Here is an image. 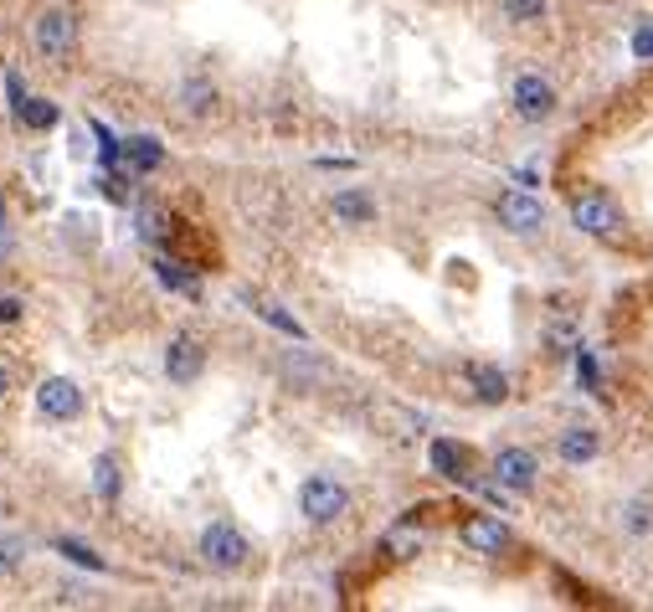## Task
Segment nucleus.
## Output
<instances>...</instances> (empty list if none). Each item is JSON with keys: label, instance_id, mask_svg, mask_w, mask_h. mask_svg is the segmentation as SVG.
<instances>
[{"label": "nucleus", "instance_id": "nucleus-1", "mask_svg": "<svg viewBox=\"0 0 653 612\" xmlns=\"http://www.w3.org/2000/svg\"><path fill=\"white\" fill-rule=\"evenodd\" d=\"M298 505H304V515H309L314 525H335L345 509H350V494H345V484H335V478L314 474V478H304Z\"/></svg>", "mask_w": 653, "mask_h": 612}, {"label": "nucleus", "instance_id": "nucleus-2", "mask_svg": "<svg viewBox=\"0 0 653 612\" xmlns=\"http://www.w3.org/2000/svg\"><path fill=\"white\" fill-rule=\"evenodd\" d=\"M571 222L587 232V238H618V226H623V211L612 207V196L602 191H587L571 201Z\"/></svg>", "mask_w": 653, "mask_h": 612}, {"label": "nucleus", "instance_id": "nucleus-3", "mask_svg": "<svg viewBox=\"0 0 653 612\" xmlns=\"http://www.w3.org/2000/svg\"><path fill=\"white\" fill-rule=\"evenodd\" d=\"M201 556H207V567H217V571H238L242 561H247V540H242V530L217 520V525H207V536H201Z\"/></svg>", "mask_w": 653, "mask_h": 612}, {"label": "nucleus", "instance_id": "nucleus-4", "mask_svg": "<svg viewBox=\"0 0 653 612\" xmlns=\"http://www.w3.org/2000/svg\"><path fill=\"white\" fill-rule=\"evenodd\" d=\"M36 46H42V57L52 62H67L77 52V21L73 11H46L36 21Z\"/></svg>", "mask_w": 653, "mask_h": 612}, {"label": "nucleus", "instance_id": "nucleus-5", "mask_svg": "<svg viewBox=\"0 0 653 612\" xmlns=\"http://www.w3.org/2000/svg\"><path fill=\"white\" fill-rule=\"evenodd\" d=\"M36 407H42V418H52V422H73L77 412H83V391H77V381H67V376H52V381H42V391H36Z\"/></svg>", "mask_w": 653, "mask_h": 612}, {"label": "nucleus", "instance_id": "nucleus-6", "mask_svg": "<svg viewBox=\"0 0 653 612\" xmlns=\"http://www.w3.org/2000/svg\"><path fill=\"white\" fill-rule=\"evenodd\" d=\"M494 211H499V222H505L509 232H540V226H546V207L525 191H505L494 201Z\"/></svg>", "mask_w": 653, "mask_h": 612}, {"label": "nucleus", "instance_id": "nucleus-7", "mask_svg": "<svg viewBox=\"0 0 653 612\" xmlns=\"http://www.w3.org/2000/svg\"><path fill=\"white\" fill-rule=\"evenodd\" d=\"M201 366H207V350H201V340H191V335L170 340V350H165V376H170L176 387H191L196 376H201Z\"/></svg>", "mask_w": 653, "mask_h": 612}, {"label": "nucleus", "instance_id": "nucleus-8", "mask_svg": "<svg viewBox=\"0 0 653 612\" xmlns=\"http://www.w3.org/2000/svg\"><path fill=\"white\" fill-rule=\"evenodd\" d=\"M463 546L478 556H499L509 546V525L494 520V515H474V520L463 525Z\"/></svg>", "mask_w": 653, "mask_h": 612}, {"label": "nucleus", "instance_id": "nucleus-9", "mask_svg": "<svg viewBox=\"0 0 653 612\" xmlns=\"http://www.w3.org/2000/svg\"><path fill=\"white\" fill-rule=\"evenodd\" d=\"M515 108H520V119H546L550 108H556V88H550L546 77H520L515 83Z\"/></svg>", "mask_w": 653, "mask_h": 612}, {"label": "nucleus", "instance_id": "nucleus-10", "mask_svg": "<svg viewBox=\"0 0 653 612\" xmlns=\"http://www.w3.org/2000/svg\"><path fill=\"white\" fill-rule=\"evenodd\" d=\"M494 474H499V484H505V489H530L540 468H535V458L525 449H505L499 458H494Z\"/></svg>", "mask_w": 653, "mask_h": 612}, {"label": "nucleus", "instance_id": "nucleus-11", "mask_svg": "<svg viewBox=\"0 0 653 612\" xmlns=\"http://www.w3.org/2000/svg\"><path fill=\"white\" fill-rule=\"evenodd\" d=\"M155 278H160L165 288L186 294V299H196V294H201V278H196V268H191V263H180V257H170V253H155Z\"/></svg>", "mask_w": 653, "mask_h": 612}, {"label": "nucleus", "instance_id": "nucleus-12", "mask_svg": "<svg viewBox=\"0 0 653 612\" xmlns=\"http://www.w3.org/2000/svg\"><path fill=\"white\" fill-rule=\"evenodd\" d=\"M176 217L165 207H139V242H155V247H165V242L176 238Z\"/></svg>", "mask_w": 653, "mask_h": 612}, {"label": "nucleus", "instance_id": "nucleus-13", "mask_svg": "<svg viewBox=\"0 0 653 612\" xmlns=\"http://www.w3.org/2000/svg\"><path fill=\"white\" fill-rule=\"evenodd\" d=\"M165 160V150H160V139H149V135H139V139H124V165H129L134 176H149L155 165Z\"/></svg>", "mask_w": 653, "mask_h": 612}, {"label": "nucleus", "instance_id": "nucleus-14", "mask_svg": "<svg viewBox=\"0 0 653 612\" xmlns=\"http://www.w3.org/2000/svg\"><path fill=\"white\" fill-rule=\"evenodd\" d=\"M468 381H474V397H478V402H489V407H499V402L509 397L505 371H494V366H468Z\"/></svg>", "mask_w": 653, "mask_h": 612}, {"label": "nucleus", "instance_id": "nucleus-15", "mask_svg": "<svg viewBox=\"0 0 653 612\" xmlns=\"http://www.w3.org/2000/svg\"><path fill=\"white\" fill-rule=\"evenodd\" d=\"M432 468H438L443 478H468V453H463L459 443L438 437V443H432Z\"/></svg>", "mask_w": 653, "mask_h": 612}, {"label": "nucleus", "instance_id": "nucleus-16", "mask_svg": "<svg viewBox=\"0 0 653 612\" xmlns=\"http://www.w3.org/2000/svg\"><path fill=\"white\" fill-rule=\"evenodd\" d=\"M242 299H247V304H253V309H257V319H267V325H273V329H283L288 340H304V325H298L294 314H283L273 299H257V294H242Z\"/></svg>", "mask_w": 653, "mask_h": 612}, {"label": "nucleus", "instance_id": "nucleus-17", "mask_svg": "<svg viewBox=\"0 0 653 612\" xmlns=\"http://www.w3.org/2000/svg\"><path fill=\"white\" fill-rule=\"evenodd\" d=\"M11 108L27 129H52V124H57V104H46V98H21V104H11Z\"/></svg>", "mask_w": 653, "mask_h": 612}, {"label": "nucleus", "instance_id": "nucleus-18", "mask_svg": "<svg viewBox=\"0 0 653 612\" xmlns=\"http://www.w3.org/2000/svg\"><path fill=\"white\" fill-rule=\"evenodd\" d=\"M561 458H566V463L597 458V433H592V428H571V433L561 437Z\"/></svg>", "mask_w": 653, "mask_h": 612}, {"label": "nucleus", "instance_id": "nucleus-19", "mask_svg": "<svg viewBox=\"0 0 653 612\" xmlns=\"http://www.w3.org/2000/svg\"><path fill=\"white\" fill-rule=\"evenodd\" d=\"M119 489H124L119 463H114V458H98V463H93V494H98V499H119Z\"/></svg>", "mask_w": 653, "mask_h": 612}, {"label": "nucleus", "instance_id": "nucleus-20", "mask_svg": "<svg viewBox=\"0 0 653 612\" xmlns=\"http://www.w3.org/2000/svg\"><path fill=\"white\" fill-rule=\"evenodd\" d=\"M335 217H340V222H371L376 207H371V196L340 191V196H335Z\"/></svg>", "mask_w": 653, "mask_h": 612}, {"label": "nucleus", "instance_id": "nucleus-21", "mask_svg": "<svg viewBox=\"0 0 653 612\" xmlns=\"http://www.w3.org/2000/svg\"><path fill=\"white\" fill-rule=\"evenodd\" d=\"M387 551H391V556H401V561L422 551V530H417V520H401L397 530H391V536H387Z\"/></svg>", "mask_w": 653, "mask_h": 612}, {"label": "nucleus", "instance_id": "nucleus-22", "mask_svg": "<svg viewBox=\"0 0 653 612\" xmlns=\"http://www.w3.org/2000/svg\"><path fill=\"white\" fill-rule=\"evenodd\" d=\"M98 191L108 196V201H134V180L124 176V170H114V165H104V180H98Z\"/></svg>", "mask_w": 653, "mask_h": 612}, {"label": "nucleus", "instance_id": "nucleus-23", "mask_svg": "<svg viewBox=\"0 0 653 612\" xmlns=\"http://www.w3.org/2000/svg\"><path fill=\"white\" fill-rule=\"evenodd\" d=\"M57 551L67 556V561H77L83 571H104V561H98V556H93L83 540H57Z\"/></svg>", "mask_w": 653, "mask_h": 612}, {"label": "nucleus", "instance_id": "nucleus-24", "mask_svg": "<svg viewBox=\"0 0 653 612\" xmlns=\"http://www.w3.org/2000/svg\"><path fill=\"white\" fill-rule=\"evenodd\" d=\"M550 345L577 350V319H571V314H556V319H550Z\"/></svg>", "mask_w": 653, "mask_h": 612}, {"label": "nucleus", "instance_id": "nucleus-25", "mask_svg": "<svg viewBox=\"0 0 653 612\" xmlns=\"http://www.w3.org/2000/svg\"><path fill=\"white\" fill-rule=\"evenodd\" d=\"M180 98H186V108H191V114H207V108H211V88L201 83V77H196V83H186V88H180Z\"/></svg>", "mask_w": 653, "mask_h": 612}, {"label": "nucleus", "instance_id": "nucleus-26", "mask_svg": "<svg viewBox=\"0 0 653 612\" xmlns=\"http://www.w3.org/2000/svg\"><path fill=\"white\" fill-rule=\"evenodd\" d=\"M540 11H546V0H505L509 21H540Z\"/></svg>", "mask_w": 653, "mask_h": 612}, {"label": "nucleus", "instance_id": "nucleus-27", "mask_svg": "<svg viewBox=\"0 0 653 612\" xmlns=\"http://www.w3.org/2000/svg\"><path fill=\"white\" fill-rule=\"evenodd\" d=\"M21 561H27V546L21 540H0V577H11Z\"/></svg>", "mask_w": 653, "mask_h": 612}, {"label": "nucleus", "instance_id": "nucleus-28", "mask_svg": "<svg viewBox=\"0 0 653 612\" xmlns=\"http://www.w3.org/2000/svg\"><path fill=\"white\" fill-rule=\"evenodd\" d=\"M633 57H643V62L653 57V27H639V36H633Z\"/></svg>", "mask_w": 653, "mask_h": 612}, {"label": "nucleus", "instance_id": "nucleus-29", "mask_svg": "<svg viewBox=\"0 0 653 612\" xmlns=\"http://www.w3.org/2000/svg\"><path fill=\"white\" fill-rule=\"evenodd\" d=\"M577 371H581V381H587V387H597V360L587 356L581 345H577Z\"/></svg>", "mask_w": 653, "mask_h": 612}, {"label": "nucleus", "instance_id": "nucleus-30", "mask_svg": "<svg viewBox=\"0 0 653 612\" xmlns=\"http://www.w3.org/2000/svg\"><path fill=\"white\" fill-rule=\"evenodd\" d=\"M21 299H0V325H15V319H21Z\"/></svg>", "mask_w": 653, "mask_h": 612}, {"label": "nucleus", "instance_id": "nucleus-31", "mask_svg": "<svg viewBox=\"0 0 653 612\" xmlns=\"http://www.w3.org/2000/svg\"><path fill=\"white\" fill-rule=\"evenodd\" d=\"M628 525H633V530H649V505H633V509H628Z\"/></svg>", "mask_w": 653, "mask_h": 612}, {"label": "nucleus", "instance_id": "nucleus-32", "mask_svg": "<svg viewBox=\"0 0 653 612\" xmlns=\"http://www.w3.org/2000/svg\"><path fill=\"white\" fill-rule=\"evenodd\" d=\"M0 232H6V196H0Z\"/></svg>", "mask_w": 653, "mask_h": 612}, {"label": "nucleus", "instance_id": "nucleus-33", "mask_svg": "<svg viewBox=\"0 0 653 612\" xmlns=\"http://www.w3.org/2000/svg\"><path fill=\"white\" fill-rule=\"evenodd\" d=\"M6 387H11V381H6V371H0V402H6Z\"/></svg>", "mask_w": 653, "mask_h": 612}]
</instances>
